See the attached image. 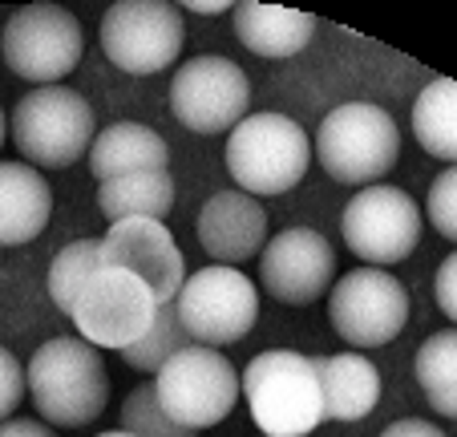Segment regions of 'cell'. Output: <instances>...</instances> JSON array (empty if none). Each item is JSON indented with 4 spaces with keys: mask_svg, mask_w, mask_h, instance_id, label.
<instances>
[{
    "mask_svg": "<svg viewBox=\"0 0 457 437\" xmlns=\"http://www.w3.org/2000/svg\"><path fill=\"white\" fill-rule=\"evenodd\" d=\"M312 142L284 113H247L227 138V171L243 195H284L308 174Z\"/></svg>",
    "mask_w": 457,
    "mask_h": 437,
    "instance_id": "4",
    "label": "cell"
},
{
    "mask_svg": "<svg viewBox=\"0 0 457 437\" xmlns=\"http://www.w3.org/2000/svg\"><path fill=\"white\" fill-rule=\"evenodd\" d=\"M328 320L340 332V340L356 349H380L397 340L409 320V291L397 275L380 267H356L340 275L328 296Z\"/></svg>",
    "mask_w": 457,
    "mask_h": 437,
    "instance_id": "10",
    "label": "cell"
},
{
    "mask_svg": "<svg viewBox=\"0 0 457 437\" xmlns=\"http://www.w3.org/2000/svg\"><path fill=\"white\" fill-rule=\"evenodd\" d=\"M417 381L437 413L457 417V332H433L417 352Z\"/></svg>",
    "mask_w": 457,
    "mask_h": 437,
    "instance_id": "23",
    "label": "cell"
},
{
    "mask_svg": "<svg viewBox=\"0 0 457 437\" xmlns=\"http://www.w3.org/2000/svg\"><path fill=\"white\" fill-rule=\"evenodd\" d=\"M4 65L25 81H53L70 78L81 61V25L70 9L61 4H21L4 25Z\"/></svg>",
    "mask_w": 457,
    "mask_h": 437,
    "instance_id": "9",
    "label": "cell"
},
{
    "mask_svg": "<svg viewBox=\"0 0 457 437\" xmlns=\"http://www.w3.org/2000/svg\"><path fill=\"white\" fill-rule=\"evenodd\" d=\"M154 389L170 421H179L187 429H211L235 409L239 377H235L231 360L219 349L190 344L158 369Z\"/></svg>",
    "mask_w": 457,
    "mask_h": 437,
    "instance_id": "6",
    "label": "cell"
},
{
    "mask_svg": "<svg viewBox=\"0 0 457 437\" xmlns=\"http://www.w3.org/2000/svg\"><path fill=\"white\" fill-rule=\"evenodd\" d=\"M251 421L263 437H308L324 421V397L312 357L292 349L259 352L243 373Z\"/></svg>",
    "mask_w": 457,
    "mask_h": 437,
    "instance_id": "2",
    "label": "cell"
},
{
    "mask_svg": "<svg viewBox=\"0 0 457 437\" xmlns=\"http://www.w3.org/2000/svg\"><path fill=\"white\" fill-rule=\"evenodd\" d=\"M0 142H4V110H0Z\"/></svg>",
    "mask_w": 457,
    "mask_h": 437,
    "instance_id": "34",
    "label": "cell"
},
{
    "mask_svg": "<svg viewBox=\"0 0 457 437\" xmlns=\"http://www.w3.org/2000/svg\"><path fill=\"white\" fill-rule=\"evenodd\" d=\"M316 155L328 179L348 187H377L401 158V130L393 113L372 102H348L324 113L316 130Z\"/></svg>",
    "mask_w": 457,
    "mask_h": 437,
    "instance_id": "3",
    "label": "cell"
},
{
    "mask_svg": "<svg viewBox=\"0 0 457 437\" xmlns=\"http://www.w3.org/2000/svg\"><path fill=\"white\" fill-rule=\"evenodd\" d=\"M190 344L195 340H190V332L182 328L179 312H174V300H170V304H158L150 328L129 344V349H121V360H126L134 373H158L174 352L190 349Z\"/></svg>",
    "mask_w": 457,
    "mask_h": 437,
    "instance_id": "24",
    "label": "cell"
},
{
    "mask_svg": "<svg viewBox=\"0 0 457 437\" xmlns=\"http://www.w3.org/2000/svg\"><path fill=\"white\" fill-rule=\"evenodd\" d=\"M199 243L223 267L255 259L268 243V214L243 190H223L199 211Z\"/></svg>",
    "mask_w": 457,
    "mask_h": 437,
    "instance_id": "16",
    "label": "cell"
},
{
    "mask_svg": "<svg viewBox=\"0 0 457 437\" xmlns=\"http://www.w3.org/2000/svg\"><path fill=\"white\" fill-rule=\"evenodd\" d=\"M29 389L33 405L45 421L65 429H81L97 421L110 401V373L89 340L78 336H57L45 340L29 360Z\"/></svg>",
    "mask_w": 457,
    "mask_h": 437,
    "instance_id": "1",
    "label": "cell"
},
{
    "mask_svg": "<svg viewBox=\"0 0 457 437\" xmlns=\"http://www.w3.org/2000/svg\"><path fill=\"white\" fill-rule=\"evenodd\" d=\"M174 312H179L182 328L190 332L195 344L227 349V344L243 340L255 328L259 291L235 267L215 264L182 280L179 296H174Z\"/></svg>",
    "mask_w": 457,
    "mask_h": 437,
    "instance_id": "8",
    "label": "cell"
},
{
    "mask_svg": "<svg viewBox=\"0 0 457 437\" xmlns=\"http://www.w3.org/2000/svg\"><path fill=\"white\" fill-rule=\"evenodd\" d=\"M121 429L134 437H195V429H187V425L166 417L154 381L138 385L126 397V405H121Z\"/></svg>",
    "mask_w": 457,
    "mask_h": 437,
    "instance_id": "26",
    "label": "cell"
},
{
    "mask_svg": "<svg viewBox=\"0 0 457 437\" xmlns=\"http://www.w3.org/2000/svg\"><path fill=\"white\" fill-rule=\"evenodd\" d=\"M345 243L372 267L401 264L421 243V206L401 187H364L345 206Z\"/></svg>",
    "mask_w": 457,
    "mask_h": 437,
    "instance_id": "11",
    "label": "cell"
},
{
    "mask_svg": "<svg viewBox=\"0 0 457 437\" xmlns=\"http://www.w3.org/2000/svg\"><path fill=\"white\" fill-rule=\"evenodd\" d=\"M154 296L138 275L121 272V267H97V275L81 288L73 304V324L81 340L94 349H129L154 320Z\"/></svg>",
    "mask_w": 457,
    "mask_h": 437,
    "instance_id": "12",
    "label": "cell"
},
{
    "mask_svg": "<svg viewBox=\"0 0 457 437\" xmlns=\"http://www.w3.org/2000/svg\"><path fill=\"white\" fill-rule=\"evenodd\" d=\"M12 142L33 166H73L94 146V110L70 86H37L12 110Z\"/></svg>",
    "mask_w": 457,
    "mask_h": 437,
    "instance_id": "5",
    "label": "cell"
},
{
    "mask_svg": "<svg viewBox=\"0 0 457 437\" xmlns=\"http://www.w3.org/2000/svg\"><path fill=\"white\" fill-rule=\"evenodd\" d=\"M413 134L425 146V155L457 158V86L449 78H437L421 89L413 102Z\"/></svg>",
    "mask_w": 457,
    "mask_h": 437,
    "instance_id": "22",
    "label": "cell"
},
{
    "mask_svg": "<svg viewBox=\"0 0 457 437\" xmlns=\"http://www.w3.org/2000/svg\"><path fill=\"white\" fill-rule=\"evenodd\" d=\"M231 13H235V37L255 57H295L312 41V33H316V17L300 9L243 0Z\"/></svg>",
    "mask_w": 457,
    "mask_h": 437,
    "instance_id": "19",
    "label": "cell"
},
{
    "mask_svg": "<svg viewBox=\"0 0 457 437\" xmlns=\"http://www.w3.org/2000/svg\"><path fill=\"white\" fill-rule=\"evenodd\" d=\"M102 437H134V433H126V429H110V433H102Z\"/></svg>",
    "mask_w": 457,
    "mask_h": 437,
    "instance_id": "33",
    "label": "cell"
},
{
    "mask_svg": "<svg viewBox=\"0 0 457 437\" xmlns=\"http://www.w3.org/2000/svg\"><path fill=\"white\" fill-rule=\"evenodd\" d=\"M324 397V421H361L380 401V373L361 352H337V357H312Z\"/></svg>",
    "mask_w": 457,
    "mask_h": 437,
    "instance_id": "17",
    "label": "cell"
},
{
    "mask_svg": "<svg viewBox=\"0 0 457 437\" xmlns=\"http://www.w3.org/2000/svg\"><path fill=\"white\" fill-rule=\"evenodd\" d=\"M337 275V251L312 227H287L259 251V283L279 304H316Z\"/></svg>",
    "mask_w": 457,
    "mask_h": 437,
    "instance_id": "14",
    "label": "cell"
},
{
    "mask_svg": "<svg viewBox=\"0 0 457 437\" xmlns=\"http://www.w3.org/2000/svg\"><path fill=\"white\" fill-rule=\"evenodd\" d=\"M187 41L182 9L170 0H118L102 17V49L121 73H162Z\"/></svg>",
    "mask_w": 457,
    "mask_h": 437,
    "instance_id": "7",
    "label": "cell"
},
{
    "mask_svg": "<svg viewBox=\"0 0 457 437\" xmlns=\"http://www.w3.org/2000/svg\"><path fill=\"white\" fill-rule=\"evenodd\" d=\"M251 81L227 57H195L174 73L170 110L195 134H223L247 118Z\"/></svg>",
    "mask_w": 457,
    "mask_h": 437,
    "instance_id": "13",
    "label": "cell"
},
{
    "mask_svg": "<svg viewBox=\"0 0 457 437\" xmlns=\"http://www.w3.org/2000/svg\"><path fill=\"white\" fill-rule=\"evenodd\" d=\"M425 211H429V223L437 227L445 240H457V171H453V166H449V171H441L437 179H433Z\"/></svg>",
    "mask_w": 457,
    "mask_h": 437,
    "instance_id": "27",
    "label": "cell"
},
{
    "mask_svg": "<svg viewBox=\"0 0 457 437\" xmlns=\"http://www.w3.org/2000/svg\"><path fill=\"white\" fill-rule=\"evenodd\" d=\"M102 267H121V272L138 275L150 288L154 304H170L179 296L182 280H187L179 243L158 219L110 223V235L102 240Z\"/></svg>",
    "mask_w": 457,
    "mask_h": 437,
    "instance_id": "15",
    "label": "cell"
},
{
    "mask_svg": "<svg viewBox=\"0 0 457 437\" xmlns=\"http://www.w3.org/2000/svg\"><path fill=\"white\" fill-rule=\"evenodd\" d=\"M53 190L33 166L0 163V248L33 243L49 227Z\"/></svg>",
    "mask_w": 457,
    "mask_h": 437,
    "instance_id": "18",
    "label": "cell"
},
{
    "mask_svg": "<svg viewBox=\"0 0 457 437\" xmlns=\"http://www.w3.org/2000/svg\"><path fill=\"white\" fill-rule=\"evenodd\" d=\"M25 389H29V377L21 369V360L9 349H0V421L12 417V409L25 401Z\"/></svg>",
    "mask_w": 457,
    "mask_h": 437,
    "instance_id": "28",
    "label": "cell"
},
{
    "mask_svg": "<svg viewBox=\"0 0 457 437\" xmlns=\"http://www.w3.org/2000/svg\"><path fill=\"white\" fill-rule=\"evenodd\" d=\"M187 9L190 13H227V4H223V0H190Z\"/></svg>",
    "mask_w": 457,
    "mask_h": 437,
    "instance_id": "32",
    "label": "cell"
},
{
    "mask_svg": "<svg viewBox=\"0 0 457 437\" xmlns=\"http://www.w3.org/2000/svg\"><path fill=\"white\" fill-rule=\"evenodd\" d=\"M174 206V179L170 171H142L121 174L97 187V211L121 223V219H158L162 223Z\"/></svg>",
    "mask_w": 457,
    "mask_h": 437,
    "instance_id": "21",
    "label": "cell"
},
{
    "mask_svg": "<svg viewBox=\"0 0 457 437\" xmlns=\"http://www.w3.org/2000/svg\"><path fill=\"white\" fill-rule=\"evenodd\" d=\"M0 437H57L49 425H41V421H29V417H12L0 425Z\"/></svg>",
    "mask_w": 457,
    "mask_h": 437,
    "instance_id": "31",
    "label": "cell"
},
{
    "mask_svg": "<svg viewBox=\"0 0 457 437\" xmlns=\"http://www.w3.org/2000/svg\"><path fill=\"white\" fill-rule=\"evenodd\" d=\"M380 437H445V433H441L437 425H429V421H421V417H401V421H393Z\"/></svg>",
    "mask_w": 457,
    "mask_h": 437,
    "instance_id": "30",
    "label": "cell"
},
{
    "mask_svg": "<svg viewBox=\"0 0 457 437\" xmlns=\"http://www.w3.org/2000/svg\"><path fill=\"white\" fill-rule=\"evenodd\" d=\"M166 163H170V146L142 122H118V126L102 130L89 146V171L102 182L121 179V174L166 171Z\"/></svg>",
    "mask_w": 457,
    "mask_h": 437,
    "instance_id": "20",
    "label": "cell"
},
{
    "mask_svg": "<svg viewBox=\"0 0 457 437\" xmlns=\"http://www.w3.org/2000/svg\"><path fill=\"white\" fill-rule=\"evenodd\" d=\"M437 308L457 316V256H445L437 267Z\"/></svg>",
    "mask_w": 457,
    "mask_h": 437,
    "instance_id": "29",
    "label": "cell"
},
{
    "mask_svg": "<svg viewBox=\"0 0 457 437\" xmlns=\"http://www.w3.org/2000/svg\"><path fill=\"white\" fill-rule=\"evenodd\" d=\"M102 267V240H78L70 248H61L49 267V296L61 312H73L81 288L97 275Z\"/></svg>",
    "mask_w": 457,
    "mask_h": 437,
    "instance_id": "25",
    "label": "cell"
}]
</instances>
